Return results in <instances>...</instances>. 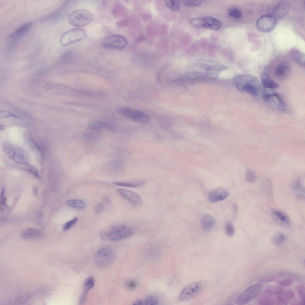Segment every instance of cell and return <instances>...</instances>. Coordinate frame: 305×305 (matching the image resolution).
<instances>
[{"instance_id": "34", "label": "cell", "mask_w": 305, "mask_h": 305, "mask_svg": "<svg viewBox=\"0 0 305 305\" xmlns=\"http://www.w3.org/2000/svg\"><path fill=\"white\" fill-rule=\"evenodd\" d=\"M229 15L234 18H238L240 17L242 15V13L240 10L236 7L230 8L228 11Z\"/></svg>"}, {"instance_id": "1", "label": "cell", "mask_w": 305, "mask_h": 305, "mask_svg": "<svg viewBox=\"0 0 305 305\" xmlns=\"http://www.w3.org/2000/svg\"><path fill=\"white\" fill-rule=\"evenodd\" d=\"M232 83L241 92L255 96L259 95L260 83L259 80L253 76L248 74L236 76L233 78Z\"/></svg>"}, {"instance_id": "3", "label": "cell", "mask_w": 305, "mask_h": 305, "mask_svg": "<svg viewBox=\"0 0 305 305\" xmlns=\"http://www.w3.org/2000/svg\"><path fill=\"white\" fill-rule=\"evenodd\" d=\"M133 234V231L130 228L119 225L113 226L109 231L101 232L99 236L103 240L114 241L128 238Z\"/></svg>"}, {"instance_id": "29", "label": "cell", "mask_w": 305, "mask_h": 305, "mask_svg": "<svg viewBox=\"0 0 305 305\" xmlns=\"http://www.w3.org/2000/svg\"><path fill=\"white\" fill-rule=\"evenodd\" d=\"M144 181H139L132 182H115L113 183L115 185L129 187H136L144 184Z\"/></svg>"}, {"instance_id": "15", "label": "cell", "mask_w": 305, "mask_h": 305, "mask_svg": "<svg viewBox=\"0 0 305 305\" xmlns=\"http://www.w3.org/2000/svg\"><path fill=\"white\" fill-rule=\"evenodd\" d=\"M117 191L119 194L133 205L135 206H139L142 204V199L136 193L131 191L121 189H118Z\"/></svg>"}, {"instance_id": "7", "label": "cell", "mask_w": 305, "mask_h": 305, "mask_svg": "<svg viewBox=\"0 0 305 305\" xmlns=\"http://www.w3.org/2000/svg\"><path fill=\"white\" fill-rule=\"evenodd\" d=\"M117 111L124 117L140 124H147L150 121V118L147 114L134 109L122 107L118 108Z\"/></svg>"}, {"instance_id": "20", "label": "cell", "mask_w": 305, "mask_h": 305, "mask_svg": "<svg viewBox=\"0 0 305 305\" xmlns=\"http://www.w3.org/2000/svg\"><path fill=\"white\" fill-rule=\"evenodd\" d=\"M290 69V65L289 62L283 61L276 67L274 72V75L278 78H283L288 75Z\"/></svg>"}, {"instance_id": "42", "label": "cell", "mask_w": 305, "mask_h": 305, "mask_svg": "<svg viewBox=\"0 0 305 305\" xmlns=\"http://www.w3.org/2000/svg\"><path fill=\"white\" fill-rule=\"evenodd\" d=\"M28 171L29 172L33 174L37 178L40 179V177L39 175V173L37 169L34 167L32 166H29V165L28 167L27 168Z\"/></svg>"}, {"instance_id": "44", "label": "cell", "mask_w": 305, "mask_h": 305, "mask_svg": "<svg viewBox=\"0 0 305 305\" xmlns=\"http://www.w3.org/2000/svg\"><path fill=\"white\" fill-rule=\"evenodd\" d=\"M104 209L103 205L100 203L97 204L95 206V211L97 214H100L102 213Z\"/></svg>"}, {"instance_id": "39", "label": "cell", "mask_w": 305, "mask_h": 305, "mask_svg": "<svg viewBox=\"0 0 305 305\" xmlns=\"http://www.w3.org/2000/svg\"><path fill=\"white\" fill-rule=\"evenodd\" d=\"M245 177L246 180L250 183H254L256 180V176L255 173L252 171L250 170L246 171Z\"/></svg>"}, {"instance_id": "36", "label": "cell", "mask_w": 305, "mask_h": 305, "mask_svg": "<svg viewBox=\"0 0 305 305\" xmlns=\"http://www.w3.org/2000/svg\"><path fill=\"white\" fill-rule=\"evenodd\" d=\"M145 305H152L158 304V301L156 297L152 295H147L144 301Z\"/></svg>"}, {"instance_id": "27", "label": "cell", "mask_w": 305, "mask_h": 305, "mask_svg": "<svg viewBox=\"0 0 305 305\" xmlns=\"http://www.w3.org/2000/svg\"><path fill=\"white\" fill-rule=\"evenodd\" d=\"M289 55L296 62L301 65L305 63L304 54L300 51L295 49H293L288 53Z\"/></svg>"}, {"instance_id": "24", "label": "cell", "mask_w": 305, "mask_h": 305, "mask_svg": "<svg viewBox=\"0 0 305 305\" xmlns=\"http://www.w3.org/2000/svg\"><path fill=\"white\" fill-rule=\"evenodd\" d=\"M42 235L41 231L39 230L28 228L23 230L21 234V237L26 239H31L39 238Z\"/></svg>"}, {"instance_id": "32", "label": "cell", "mask_w": 305, "mask_h": 305, "mask_svg": "<svg viewBox=\"0 0 305 305\" xmlns=\"http://www.w3.org/2000/svg\"><path fill=\"white\" fill-rule=\"evenodd\" d=\"M225 230L226 234L230 237L233 236L235 233L234 226L230 221H228L226 223L225 226Z\"/></svg>"}, {"instance_id": "6", "label": "cell", "mask_w": 305, "mask_h": 305, "mask_svg": "<svg viewBox=\"0 0 305 305\" xmlns=\"http://www.w3.org/2000/svg\"><path fill=\"white\" fill-rule=\"evenodd\" d=\"M194 68L202 72L212 75L225 70L226 67L219 62L212 60L200 59L196 60L193 64Z\"/></svg>"}, {"instance_id": "9", "label": "cell", "mask_w": 305, "mask_h": 305, "mask_svg": "<svg viewBox=\"0 0 305 305\" xmlns=\"http://www.w3.org/2000/svg\"><path fill=\"white\" fill-rule=\"evenodd\" d=\"M289 8V4L286 1L276 0L269 4L267 10L268 15L277 20L285 16Z\"/></svg>"}, {"instance_id": "45", "label": "cell", "mask_w": 305, "mask_h": 305, "mask_svg": "<svg viewBox=\"0 0 305 305\" xmlns=\"http://www.w3.org/2000/svg\"><path fill=\"white\" fill-rule=\"evenodd\" d=\"M127 286L128 288L130 289H133L135 288L136 286V283L133 281H130L127 284Z\"/></svg>"}, {"instance_id": "48", "label": "cell", "mask_w": 305, "mask_h": 305, "mask_svg": "<svg viewBox=\"0 0 305 305\" xmlns=\"http://www.w3.org/2000/svg\"><path fill=\"white\" fill-rule=\"evenodd\" d=\"M5 128V126L3 124H0V131H1L4 129Z\"/></svg>"}, {"instance_id": "18", "label": "cell", "mask_w": 305, "mask_h": 305, "mask_svg": "<svg viewBox=\"0 0 305 305\" xmlns=\"http://www.w3.org/2000/svg\"><path fill=\"white\" fill-rule=\"evenodd\" d=\"M272 217L275 222L278 225L283 228H288L290 225L291 220L286 214L278 210L273 211Z\"/></svg>"}, {"instance_id": "4", "label": "cell", "mask_w": 305, "mask_h": 305, "mask_svg": "<svg viewBox=\"0 0 305 305\" xmlns=\"http://www.w3.org/2000/svg\"><path fill=\"white\" fill-rule=\"evenodd\" d=\"M206 281L201 280L191 283L186 286L181 291L179 300L182 302L191 300L199 295L206 287Z\"/></svg>"}, {"instance_id": "5", "label": "cell", "mask_w": 305, "mask_h": 305, "mask_svg": "<svg viewBox=\"0 0 305 305\" xmlns=\"http://www.w3.org/2000/svg\"><path fill=\"white\" fill-rule=\"evenodd\" d=\"M94 16L90 12L84 9L75 10L69 15L68 21L72 25L83 27L88 24L94 20Z\"/></svg>"}, {"instance_id": "47", "label": "cell", "mask_w": 305, "mask_h": 305, "mask_svg": "<svg viewBox=\"0 0 305 305\" xmlns=\"http://www.w3.org/2000/svg\"><path fill=\"white\" fill-rule=\"evenodd\" d=\"M44 87L45 88V89H49L51 88L52 87V86L49 85L47 84L46 85H45L44 86Z\"/></svg>"}, {"instance_id": "22", "label": "cell", "mask_w": 305, "mask_h": 305, "mask_svg": "<svg viewBox=\"0 0 305 305\" xmlns=\"http://www.w3.org/2000/svg\"><path fill=\"white\" fill-rule=\"evenodd\" d=\"M291 187L296 196L299 198L303 199L305 197V188L301 178H298L293 181Z\"/></svg>"}, {"instance_id": "2", "label": "cell", "mask_w": 305, "mask_h": 305, "mask_svg": "<svg viewBox=\"0 0 305 305\" xmlns=\"http://www.w3.org/2000/svg\"><path fill=\"white\" fill-rule=\"evenodd\" d=\"M2 147L5 154L11 160L21 164L29 165L30 159L29 155L21 147L5 141L2 143Z\"/></svg>"}, {"instance_id": "28", "label": "cell", "mask_w": 305, "mask_h": 305, "mask_svg": "<svg viewBox=\"0 0 305 305\" xmlns=\"http://www.w3.org/2000/svg\"><path fill=\"white\" fill-rule=\"evenodd\" d=\"M66 204L70 207L80 209L85 208L86 206L84 201L79 199L68 200L66 202Z\"/></svg>"}, {"instance_id": "25", "label": "cell", "mask_w": 305, "mask_h": 305, "mask_svg": "<svg viewBox=\"0 0 305 305\" xmlns=\"http://www.w3.org/2000/svg\"><path fill=\"white\" fill-rule=\"evenodd\" d=\"M216 221L214 218L209 214L203 215L201 220V225L203 229L208 231L213 228L215 225Z\"/></svg>"}, {"instance_id": "35", "label": "cell", "mask_w": 305, "mask_h": 305, "mask_svg": "<svg viewBox=\"0 0 305 305\" xmlns=\"http://www.w3.org/2000/svg\"><path fill=\"white\" fill-rule=\"evenodd\" d=\"M203 17H197L191 19L189 21L190 24L195 27H202V24Z\"/></svg>"}, {"instance_id": "10", "label": "cell", "mask_w": 305, "mask_h": 305, "mask_svg": "<svg viewBox=\"0 0 305 305\" xmlns=\"http://www.w3.org/2000/svg\"><path fill=\"white\" fill-rule=\"evenodd\" d=\"M87 32L84 29L80 28L72 29L65 32L61 36L60 42L61 44L66 46L85 38Z\"/></svg>"}, {"instance_id": "12", "label": "cell", "mask_w": 305, "mask_h": 305, "mask_svg": "<svg viewBox=\"0 0 305 305\" xmlns=\"http://www.w3.org/2000/svg\"><path fill=\"white\" fill-rule=\"evenodd\" d=\"M128 42L124 37L118 35H112L104 38L102 42V46L107 49H121L127 46Z\"/></svg>"}, {"instance_id": "43", "label": "cell", "mask_w": 305, "mask_h": 305, "mask_svg": "<svg viewBox=\"0 0 305 305\" xmlns=\"http://www.w3.org/2000/svg\"><path fill=\"white\" fill-rule=\"evenodd\" d=\"M5 189L3 187L1 191L0 196V203L1 205L5 206L6 205L5 200Z\"/></svg>"}, {"instance_id": "40", "label": "cell", "mask_w": 305, "mask_h": 305, "mask_svg": "<svg viewBox=\"0 0 305 305\" xmlns=\"http://www.w3.org/2000/svg\"><path fill=\"white\" fill-rule=\"evenodd\" d=\"M294 282L293 278L290 277L282 279L278 281V283L281 286H289L292 284Z\"/></svg>"}, {"instance_id": "11", "label": "cell", "mask_w": 305, "mask_h": 305, "mask_svg": "<svg viewBox=\"0 0 305 305\" xmlns=\"http://www.w3.org/2000/svg\"><path fill=\"white\" fill-rule=\"evenodd\" d=\"M114 256V253L112 249L108 247L101 248L98 250L95 255V264L99 267H107L113 262Z\"/></svg>"}, {"instance_id": "37", "label": "cell", "mask_w": 305, "mask_h": 305, "mask_svg": "<svg viewBox=\"0 0 305 305\" xmlns=\"http://www.w3.org/2000/svg\"><path fill=\"white\" fill-rule=\"evenodd\" d=\"M296 289L301 301V304L304 305L305 302L304 287L301 286H298L297 287Z\"/></svg>"}, {"instance_id": "8", "label": "cell", "mask_w": 305, "mask_h": 305, "mask_svg": "<svg viewBox=\"0 0 305 305\" xmlns=\"http://www.w3.org/2000/svg\"><path fill=\"white\" fill-rule=\"evenodd\" d=\"M263 285L256 284L251 285L246 289L237 297L236 303L237 305L247 304L259 296L262 292Z\"/></svg>"}, {"instance_id": "14", "label": "cell", "mask_w": 305, "mask_h": 305, "mask_svg": "<svg viewBox=\"0 0 305 305\" xmlns=\"http://www.w3.org/2000/svg\"><path fill=\"white\" fill-rule=\"evenodd\" d=\"M276 21V20L268 15H263L257 20V26L262 32H268L274 29Z\"/></svg>"}, {"instance_id": "31", "label": "cell", "mask_w": 305, "mask_h": 305, "mask_svg": "<svg viewBox=\"0 0 305 305\" xmlns=\"http://www.w3.org/2000/svg\"><path fill=\"white\" fill-rule=\"evenodd\" d=\"M287 239V237L285 234L279 233L276 234L273 237L271 241L273 245L278 246L284 243Z\"/></svg>"}, {"instance_id": "41", "label": "cell", "mask_w": 305, "mask_h": 305, "mask_svg": "<svg viewBox=\"0 0 305 305\" xmlns=\"http://www.w3.org/2000/svg\"><path fill=\"white\" fill-rule=\"evenodd\" d=\"M0 117L3 118H7L11 117H13L16 118H19L18 116H17L5 110H3L0 111Z\"/></svg>"}, {"instance_id": "19", "label": "cell", "mask_w": 305, "mask_h": 305, "mask_svg": "<svg viewBox=\"0 0 305 305\" xmlns=\"http://www.w3.org/2000/svg\"><path fill=\"white\" fill-rule=\"evenodd\" d=\"M202 27L212 30H217L222 26V23L219 20L210 16L203 17Z\"/></svg>"}, {"instance_id": "13", "label": "cell", "mask_w": 305, "mask_h": 305, "mask_svg": "<svg viewBox=\"0 0 305 305\" xmlns=\"http://www.w3.org/2000/svg\"><path fill=\"white\" fill-rule=\"evenodd\" d=\"M262 97L266 103L272 108L281 111L285 110L284 102L278 94L264 92L262 94Z\"/></svg>"}, {"instance_id": "17", "label": "cell", "mask_w": 305, "mask_h": 305, "mask_svg": "<svg viewBox=\"0 0 305 305\" xmlns=\"http://www.w3.org/2000/svg\"><path fill=\"white\" fill-rule=\"evenodd\" d=\"M32 25L29 22L22 24L8 36L7 40L12 43L16 42L30 30Z\"/></svg>"}, {"instance_id": "16", "label": "cell", "mask_w": 305, "mask_h": 305, "mask_svg": "<svg viewBox=\"0 0 305 305\" xmlns=\"http://www.w3.org/2000/svg\"><path fill=\"white\" fill-rule=\"evenodd\" d=\"M229 194V191L227 189L224 188L220 187L211 191L208 194V198L210 202L215 203L224 200Z\"/></svg>"}, {"instance_id": "46", "label": "cell", "mask_w": 305, "mask_h": 305, "mask_svg": "<svg viewBox=\"0 0 305 305\" xmlns=\"http://www.w3.org/2000/svg\"><path fill=\"white\" fill-rule=\"evenodd\" d=\"M143 304L142 301L140 300H136L133 303L134 305H142Z\"/></svg>"}, {"instance_id": "33", "label": "cell", "mask_w": 305, "mask_h": 305, "mask_svg": "<svg viewBox=\"0 0 305 305\" xmlns=\"http://www.w3.org/2000/svg\"><path fill=\"white\" fill-rule=\"evenodd\" d=\"M184 5L189 7H197L201 5L203 1L202 0H185L180 1Z\"/></svg>"}, {"instance_id": "26", "label": "cell", "mask_w": 305, "mask_h": 305, "mask_svg": "<svg viewBox=\"0 0 305 305\" xmlns=\"http://www.w3.org/2000/svg\"><path fill=\"white\" fill-rule=\"evenodd\" d=\"M94 281L92 277H89L85 281L83 287V291L79 300V303L82 304L85 301L87 294L94 285Z\"/></svg>"}, {"instance_id": "23", "label": "cell", "mask_w": 305, "mask_h": 305, "mask_svg": "<svg viewBox=\"0 0 305 305\" xmlns=\"http://www.w3.org/2000/svg\"><path fill=\"white\" fill-rule=\"evenodd\" d=\"M262 84L264 87L269 89H276L279 87V85L273 80L266 72L262 73L260 76Z\"/></svg>"}, {"instance_id": "38", "label": "cell", "mask_w": 305, "mask_h": 305, "mask_svg": "<svg viewBox=\"0 0 305 305\" xmlns=\"http://www.w3.org/2000/svg\"><path fill=\"white\" fill-rule=\"evenodd\" d=\"M78 221L77 217H75L73 219L68 221L64 225L63 229L64 231H67L73 227L77 223Z\"/></svg>"}, {"instance_id": "30", "label": "cell", "mask_w": 305, "mask_h": 305, "mask_svg": "<svg viewBox=\"0 0 305 305\" xmlns=\"http://www.w3.org/2000/svg\"><path fill=\"white\" fill-rule=\"evenodd\" d=\"M165 4L167 8L173 11H178L180 8L179 1L178 0H165Z\"/></svg>"}, {"instance_id": "21", "label": "cell", "mask_w": 305, "mask_h": 305, "mask_svg": "<svg viewBox=\"0 0 305 305\" xmlns=\"http://www.w3.org/2000/svg\"><path fill=\"white\" fill-rule=\"evenodd\" d=\"M88 128L93 130L103 129L112 130L114 129V126L112 123L103 121L95 120L90 122L88 125Z\"/></svg>"}]
</instances>
